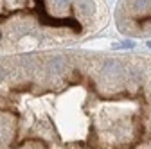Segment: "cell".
<instances>
[{"label":"cell","instance_id":"cell-1","mask_svg":"<svg viewBox=\"0 0 151 149\" xmlns=\"http://www.w3.org/2000/svg\"><path fill=\"white\" fill-rule=\"evenodd\" d=\"M0 149H151V59L50 52L0 61Z\"/></svg>","mask_w":151,"mask_h":149},{"label":"cell","instance_id":"cell-2","mask_svg":"<svg viewBox=\"0 0 151 149\" xmlns=\"http://www.w3.org/2000/svg\"><path fill=\"white\" fill-rule=\"evenodd\" d=\"M96 0H0V42L32 47L40 38H79L97 20Z\"/></svg>","mask_w":151,"mask_h":149},{"label":"cell","instance_id":"cell-3","mask_svg":"<svg viewBox=\"0 0 151 149\" xmlns=\"http://www.w3.org/2000/svg\"><path fill=\"white\" fill-rule=\"evenodd\" d=\"M119 27L128 32L151 34V0H122Z\"/></svg>","mask_w":151,"mask_h":149}]
</instances>
